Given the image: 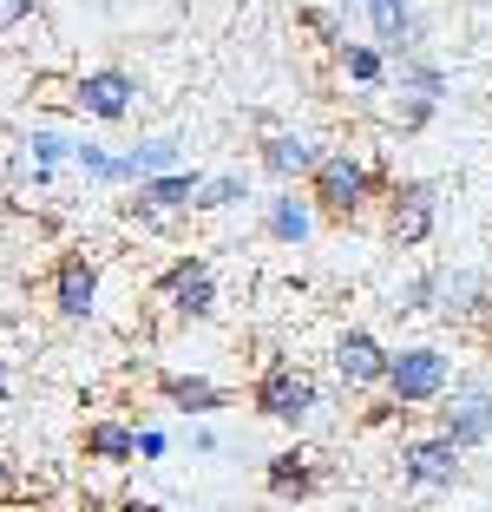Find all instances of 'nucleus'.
Masks as SVG:
<instances>
[{
  "label": "nucleus",
  "instance_id": "30",
  "mask_svg": "<svg viewBox=\"0 0 492 512\" xmlns=\"http://www.w3.org/2000/svg\"><path fill=\"white\" fill-rule=\"evenodd\" d=\"M0 211H7V191H0Z\"/></svg>",
  "mask_w": 492,
  "mask_h": 512
},
{
  "label": "nucleus",
  "instance_id": "5",
  "mask_svg": "<svg viewBox=\"0 0 492 512\" xmlns=\"http://www.w3.org/2000/svg\"><path fill=\"white\" fill-rule=\"evenodd\" d=\"M460 460L466 453L453 447L447 434H414V440H401V453H394L401 486H414V493H447V486L460 480Z\"/></svg>",
  "mask_w": 492,
  "mask_h": 512
},
{
  "label": "nucleus",
  "instance_id": "9",
  "mask_svg": "<svg viewBox=\"0 0 492 512\" xmlns=\"http://www.w3.org/2000/svg\"><path fill=\"white\" fill-rule=\"evenodd\" d=\"M53 316L60 322H92V309H99V263H92L86 250H66L60 263H53Z\"/></svg>",
  "mask_w": 492,
  "mask_h": 512
},
{
  "label": "nucleus",
  "instance_id": "17",
  "mask_svg": "<svg viewBox=\"0 0 492 512\" xmlns=\"http://www.w3.org/2000/svg\"><path fill=\"white\" fill-rule=\"evenodd\" d=\"M178 158H184V145L164 132V138H138L119 158V171H125V184H138V178H158V171H178Z\"/></svg>",
  "mask_w": 492,
  "mask_h": 512
},
{
  "label": "nucleus",
  "instance_id": "6",
  "mask_svg": "<svg viewBox=\"0 0 492 512\" xmlns=\"http://www.w3.org/2000/svg\"><path fill=\"white\" fill-rule=\"evenodd\" d=\"M138 99H145V86H138L125 66H92V73H79V79H73V106L86 112V119H99V125L132 119Z\"/></svg>",
  "mask_w": 492,
  "mask_h": 512
},
{
  "label": "nucleus",
  "instance_id": "18",
  "mask_svg": "<svg viewBox=\"0 0 492 512\" xmlns=\"http://www.w3.org/2000/svg\"><path fill=\"white\" fill-rule=\"evenodd\" d=\"M263 230H269V237H276V243H309L315 237V211H309V204H296V197H269V204H263Z\"/></svg>",
  "mask_w": 492,
  "mask_h": 512
},
{
  "label": "nucleus",
  "instance_id": "11",
  "mask_svg": "<svg viewBox=\"0 0 492 512\" xmlns=\"http://www.w3.org/2000/svg\"><path fill=\"white\" fill-rule=\"evenodd\" d=\"M381 368H388V348L374 342L368 329H342L335 335V381L342 388H381Z\"/></svg>",
  "mask_w": 492,
  "mask_h": 512
},
{
  "label": "nucleus",
  "instance_id": "26",
  "mask_svg": "<svg viewBox=\"0 0 492 512\" xmlns=\"http://www.w3.org/2000/svg\"><path fill=\"white\" fill-rule=\"evenodd\" d=\"M132 447H138V460H164V447H171V440H164L158 427H138V440H132Z\"/></svg>",
  "mask_w": 492,
  "mask_h": 512
},
{
  "label": "nucleus",
  "instance_id": "14",
  "mask_svg": "<svg viewBox=\"0 0 492 512\" xmlns=\"http://www.w3.org/2000/svg\"><path fill=\"white\" fill-rule=\"evenodd\" d=\"M263 486H269V499H315L322 493V467H315V453L283 447V453H269Z\"/></svg>",
  "mask_w": 492,
  "mask_h": 512
},
{
  "label": "nucleus",
  "instance_id": "29",
  "mask_svg": "<svg viewBox=\"0 0 492 512\" xmlns=\"http://www.w3.org/2000/svg\"><path fill=\"white\" fill-rule=\"evenodd\" d=\"M112 512H164V506H158V499H119Z\"/></svg>",
  "mask_w": 492,
  "mask_h": 512
},
{
  "label": "nucleus",
  "instance_id": "12",
  "mask_svg": "<svg viewBox=\"0 0 492 512\" xmlns=\"http://www.w3.org/2000/svg\"><path fill=\"white\" fill-rule=\"evenodd\" d=\"M158 401L171 414H224L230 407V388L210 375H184V368H164L158 375Z\"/></svg>",
  "mask_w": 492,
  "mask_h": 512
},
{
  "label": "nucleus",
  "instance_id": "4",
  "mask_svg": "<svg viewBox=\"0 0 492 512\" xmlns=\"http://www.w3.org/2000/svg\"><path fill=\"white\" fill-rule=\"evenodd\" d=\"M250 407L276 427H302L315 407H322V388H315V375L302 362H269L250 388Z\"/></svg>",
  "mask_w": 492,
  "mask_h": 512
},
{
  "label": "nucleus",
  "instance_id": "10",
  "mask_svg": "<svg viewBox=\"0 0 492 512\" xmlns=\"http://www.w3.org/2000/svg\"><path fill=\"white\" fill-rule=\"evenodd\" d=\"M197 184H204V178H197V171H184V165L178 171H158V178H138L132 217H138V224H151V230H164L178 211H191V204H197Z\"/></svg>",
  "mask_w": 492,
  "mask_h": 512
},
{
  "label": "nucleus",
  "instance_id": "23",
  "mask_svg": "<svg viewBox=\"0 0 492 512\" xmlns=\"http://www.w3.org/2000/svg\"><path fill=\"white\" fill-rule=\"evenodd\" d=\"M388 119L401 125V132H420V125L433 119V99H420V92H401V106H394Z\"/></svg>",
  "mask_w": 492,
  "mask_h": 512
},
{
  "label": "nucleus",
  "instance_id": "25",
  "mask_svg": "<svg viewBox=\"0 0 492 512\" xmlns=\"http://www.w3.org/2000/svg\"><path fill=\"white\" fill-rule=\"evenodd\" d=\"M33 20V0H0V33H14Z\"/></svg>",
  "mask_w": 492,
  "mask_h": 512
},
{
  "label": "nucleus",
  "instance_id": "13",
  "mask_svg": "<svg viewBox=\"0 0 492 512\" xmlns=\"http://www.w3.org/2000/svg\"><path fill=\"white\" fill-rule=\"evenodd\" d=\"M361 14H368L374 40H381V53H420V20H414V0H361Z\"/></svg>",
  "mask_w": 492,
  "mask_h": 512
},
{
  "label": "nucleus",
  "instance_id": "16",
  "mask_svg": "<svg viewBox=\"0 0 492 512\" xmlns=\"http://www.w3.org/2000/svg\"><path fill=\"white\" fill-rule=\"evenodd\" d=\"M138 427H125V421H112V414H105V421H92L86 434H79V453H86L92 467H132L138 460Z\"/></svg>",
  "mask_w": 492,
  "mask_h": 512
},
{
  "label": "nucleus",
  "instance_id": "28",
  "mask_svg": "<svg viewBox=\"0 0 492 512\" xmlns=\"http://www.w3.org/2000/svg\"><path fill=\"white\" fill-rule=\"evenodd\" d=\"M0 401H14V362L0 355Z\"/></svg>",
  "mask_w": 492,
  "mask_h": 512
},
{
  "label": "nucleus",
  "instance_id": "24",
  "mask_svg": "<svg viewBox=\"0 0 492 512\" xmlns=\"http://www.w3.org/2000/svg\"><path fill=\"white\" fill-rule=\"evenodd\" d=\"M460 329H473L479 342H492V289H486V296H479L473 309H466V316H460Z\"/></svg>",
  "mask_w": 492,
  "mask_h": 512
},
{
  "label": "nucleus",
  "instance_id": "15",
  "mask_svg": "<svg viewBox=\"0 0 492 512\" xmlns=\"http://www.w3.org/2000/svg\"><path fill=\"white\" fill-rule=\"evenodd\" d=\"M315 158H322V151H315L302 132H283V125H269V132H263V171H269L276 184L309 178V171H315Z\"/></svg>",
  "mask_w": 492,
  "mask_h": 512
},
{
  "label": "nucleus",
  "instance_id": "2",
  "mask_svg": "<svg viewBox=\"0 0 492 512\" xmlns=\"http://www.w3.org/2000/svg\"><path fill=\"white\" fill-rule=\"evenodd\" d=\"M453 381V362H447V348H433V342H407V348H388V368H381V388H388L394 407H427L440 401Z\"/></svg>",
  "mask_w": 492,
  "mask_h": 512
},
{
  "label": "nucleus",
  "instance_id": "22",
  "mask_svg": "<svg viewBox=\"0 0 492 512\" xmlns=\"http://www.w3.org/2000/svg\"><path fill=\"white\" fill-rule=\"evenodd\" d=\"M296 20H302V27H309L315 40L328 46V53H342V46H348V27H342L335 14H322V7H296Z\"/></svg>",
  "mask_w": 492,
  "mask_h": 512
},
{
  "label": "nucleus",
  "instance_id": "21",
  "mask_svg": "<svg viewBox=\"0 0 492 512\" xmlns=\"http://www.w3.org/2000/svg\"><path fill=\"white\" fill-rule=\"evenodd\" d=\"M401 92H420V99H447V79H440V66H427L420 53H401Z\"/></svg>",
  "mask_w": 492,
  "mask_h": 512
},
{
  "label": "nucleus",
  "instance_id": "8",
  "mask_svg": "<svg viewBox=\"0 0 492 512\" xmlns=\"http://www.w3.org/2000/svg\"><path fill=\"white\" fill-rule=\"evenodd\" d=\"M433 434H447L460 453L486 447V440H492V388L466 381V388L440 394V427H433Z\"/></svg>",
  "mask_w": 492,
  "mask_h": 512
},
{
  "label": "nucleus",
  "instance_id": "3",
  "mask_svg": "<svg viewBox=\"0 0 492 512\" xmlns=\"http://www.w3.org/2000/svg\"><path fill=\"white\" fill-rule=\"evenodd\" d=\"M433 224H440V191L427 178H388V191H381V237L394 250H420L433 237Z\"/></svg>",
  "mask_w": 492,
  "mask_h": 512
},
{
  "label": "nucleus",
  "instance_id": "1",
  "mask_svg": "<svg viewBox=\"0 0 492 512\" xmlns=\"http://www.w3.org/2000/svg\"><path fill=\"white\" fill-rule=\"evenodd\" d=\"M381 191H388V171L368 165L361 151H322L309 171V211L322 224H355L368 204H381Z\"/></svg>",
  "mask_w": 492,
  "mask_h": 512
},
{
  "label": "nucleus",
  "instance_id": "27",
  "mask_svg": "<svg viewBox=\"0 0 492 512\" xmlns=\"http://www.w3.org/2000/svg\"><path fill=\"white\" fill-rule=\"evenodd\" d=\"M14 486H20V480H14V460L0 453V499H14Z\"/></svg>",
  "mask_w": 492,
  "mask_h": 512
},
{
  "label": "nucleus",
  "instance_id": "20",
  "mask_svg": "<svg viewBox=\"0 0 492 512\" xmlns=\"http://www.w3.org/2000/svg\"><path fill=\"white\" fill-rule=\"evenodd\" d=\"M230 204H250V184H243L237 171H224V178H204V184H197V204H191V211H230Z\"/></svg>",
  "mask_w": 492,
  "mask_h": 512
},
{
  "label": "nucleus",
  "instance_id": "19",
  "mask_svg": "<svg viewBox=\"0 0 492 512\" xmlns=\"http://www.w3.org/2000/svg\"><path fill=\"white\" fill-rule=\"evenodd\" d=\"M335 66H342L355 86H388V53H381V46H355L348 40L342 53H335Z\"/></svg>",
  "mask_w": 492,
  "mask_h": 512
},
{
  "label": "nucleus",
  "instance_id": "7",
  "mask_svg": "<svg viewBox=\"0 0 492 512\" xmlns=\"http://www.w3.org/2000/svg\"><path fill=\"white\" fill-rule=\"evenodd\" d=\"M158 296H164V309L184 316V322L217 316V270H210V256H178V263L158 276Z\"/></svg>",
  "mask_w": 492,
  "mask_h": 512
}]
</instances>
